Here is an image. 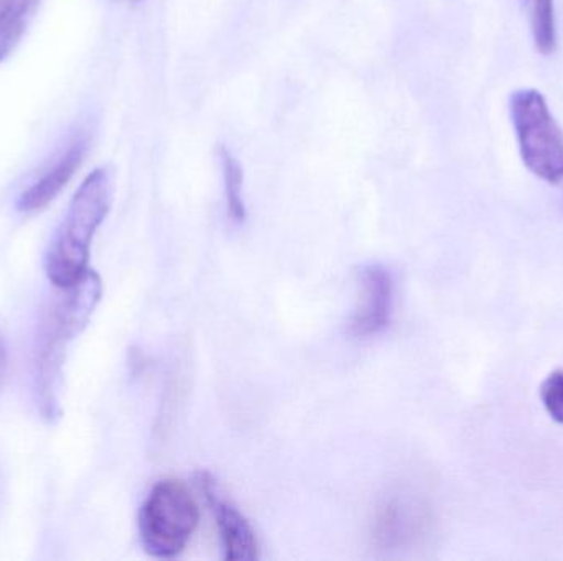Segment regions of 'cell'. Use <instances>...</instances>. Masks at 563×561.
Masks as SVG:
<instances>
[{
	"label": "cell",
	"instance_id": "obj_1",
	"mask_svg": "<svg viewBox=\"0 0 563 561\" xmlns=\"http://www.w3.org/2000/svg\"><path fill=\"white\" fill-rule=\"evenodd\" d=\"M102 296V280L89 269L78 282L58 289L43 313L36 338V392L43 417L59 415L63 366L73 339L86 328Z\"/></svg>",
	"mask_w": 563,
	"mask_h": 561
},
{
	"label": "cell",
	"instance_id": "obj_2",
	"mask_svg": "<svg viewBox=\"0 0 563 561\" xmlns=\"http://www.w3.org/2000/svg\"><path fill=\"white\" fill-rule=\"evenodd\" d=\"M111 171L96 168L76 190L46 254V276L56 289L73 285L88 272L92 239L111 211Z\"/></svg>",
	"mask_w": 563,
	"mask_h": 561
},
{
	"label": "cell",
	"instance_id": "obj_3",
	"mask_svg": "<svg viewBox=\"0 0 563 561\" xmlns=\"http://www.w3.org/2000/svg\"><path fill=\"white\" fill-rule=\"evenodd\" d=\"M200 520V509L181 481L155 484L139 513L142 547L155 559H172L187 547Z\"/></svg>",
	"mask_w": 563,
	"mask_h": 561
},
{
	"label": "cell",
	"instance_id": "obj_4",
	"mask_svg": "<svg viewBox=\"0 0 563 561\" xmlns=\"http://www.w3.org/2000/svg\"><path fill=\"white\" fill-rule=\"evenodd\" d=\"M512 124L526 167L549 183L563 180V132L548 101L536 89H522L511 98Z\"/></svg>",
	"mask_w": 563,
	"mask_h": 561
},
{
	"label": "cell",
	"instance_id": "obj_5",
	"mask_svg": "<svg viewBox=\"0 0 563 561\" xmlns=\"http://www.w3.org/2000/svg\"><path fill=\"white\" fill-rule=\"evenodd\" d=\"M394 312V280L379 263L364 267L360 273V302L350 322L354 338L379 335L389 326Z\"/></svg>",
	"mask_w": 563,
	"mask_h": 561
},
{
	"label": "cell",
	"instance_id": "obj_6",
	"mask_svg": "<svg viewBox=\"0 0 563 561\" xmlns=\"http://www.w3.org/2000/svg\"><path fill=\"white\" fill-rule=\"evenodd\" d=\"M197 484L217 517L218 529L223 540L224 559L233 561L260 559L256 532L241 510L220 496L213 478L208 473H200L197 476Z\"/></svg>",
	"mask_w": 563,
	"mask_h": 561
},
{
	"label": "cell",
	"instance_id": "obj_7",
	"mask_svg": "<svg viewBox=\"0 0 563 561\" xmlns=\"http://www.w3.org/2000/svg\"><path fill=\"white\" fill-rule=\"evenodd\" d=\"M86 148H88V142L85 138H75L63 152L62 157L53 164V167L48 168L35 183L22 191L16 200V210L22 213L45 210L62 193L63 188L69 183L76 170L81 167Z\"/></svg>",
	"mask_w": 563,
	"mask_h": 561
},
{
	"label": "cell",
	"instance_id": "obj_8",
	"mask_svg": "<svg viewBox=\"0 0 563 561\" xmlns=\"http://www.w3.org/2000/svg\"><path fill=\"white\" fill-rule=\"evenodd\" d=\"M40 0H0V61L19 45Z\"/></svg>",
	"mask_w": 563,
	"mask_h": 561
},
{
	"label": "cell",
	"instance_id": "obj_9",
	"mask_svg": "<svg viewBox=\"0 0 563 561\" xmlns=\"http://www.w3.org/2000/svg\"><path fill=\"white\" fill-rule=\"evenodd\" d=\"M221 168H223L224 194H227L228 214L236 223L246 220V204L243 198V168L227 147H220Z\"/></svg>",
	"mask_w": 563,
	"mask_h": 561
},
{
	"label": "cell",
	"instance_id": "obj_10",
	"mask_svg": "<svg viewBox=\"0 0 563 561\" xmlns=\"http://www.w3.org/2000/svg\"><path fill=\"white\" fill-rule=\"evenodd\" d=\"M532 35L542 55H551L558 46L554 0H528Z\"/></svg>",
	"mask_w": 563,
	"mask_h": 561
},
{
	"label": "cell",
	"instance_id": "obj_11",
	"mask_svg": "<svg viewBox=\"0 0 563 561\" xmlns=\"http://www.w3.org/2000/svg\"><path fill=\"white\" fill-rule=\"evenodd\" d=\"M413 529V517L410 507L393 503L384 507L377 516L376 536L386 546L399 543L404 537H409Z\"/></svg>",
	"mask_w": 563,
	"mask_h": 561
},
{
	"label": "cell",
	"instance_id": "obj_12",
	"mask_svg": "<svg viewBox=\"0 0 563 561\" xmlns=\"http://www.w3.org/2000/svg\"><path fill=\"white\" fill-rule=\"evenodd\" d=\"M541 401L552 420L563 424V371L552 372L542 382Z\"/></svg>",
	"mask_w": 563,
	"mask_h": 561
},
{
	"label": "cell",
	"instance_id": "obj_13",
	"mask_svg": "<svg viewBox=\"0 0 563 561\" xmlns=\"http://www.w3.org/2000/svg\"><path fill=\"white\" fill-rule=\"evenodd\" d=\"M7 368H9V359H7L5 339H3L2 333H0V389H2L3 382H5Z\"/></svg>",
	"mask_w": 563,
	"mask_h": 561
}]
</instances>
